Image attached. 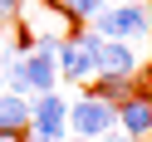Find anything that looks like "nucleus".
Returning a JSON list of instances; mask_svg holds the SVG:
<instances>
[{"instance_id": "obj_1", "label": "nucleus", "mask_w": 152, "mask_h": 142, "mask_svg": "<svg viewBox=\"0 0 152 142\" xmlns=\"http://www.w3.org/2000/svg\"><path fill=\"white\" fill-rule=\"evenodd\" d=\"M98 49H103V34L98 30H79V34H69V39L59 44V79H69V83H88L93 74H98Z\"/></svg>"}, {"instance_id": "obj_7", "label": "nucleus", "mask_w": 152, "mask_h": 142, "mask_svg": "<svg viewBox=\"0 0 152 142\" xmlns=\"http://www.w3.org/2000/svg\"><path fill=\"white\" fill-rule=\"evenodd\" d=\"M137 69H142V59L132 54V44H123V39H103V49H98V74L137 79Z\"/></svg>"}, {"instance_id": "obj_2", "label": "nucleus", "mask_w": 152, "mask_h": 142, "mask_svg": "<svg viewBox=\"0 0 152 142\" xmlns=\"http://www.w3.org/2000/svg\"><path fill=\"white\" fill-rule=\"evenodd\" d=\"M93 30H98L103 39H123V44L147 39L152 34V10L137 5V0H118V5H108V10L93 20Z\"/></svg>"}, {"instance_id": "obj_13", "label": "nucleus", "mask_w": 152, "mask_h": 142, "mask_svg": "<svg viewBox=\"0 0 152 142\" xmlns=\"http://www.w3.org/2000/svg\"><path fill=\"white\" fill-rule=\"evenodd\" d=\"M10 54V30H5V20H0V59Z\"/></svg>"}, {"instance_id": "obj_16", "label": "nucleus", "mask_w": 152, "mask_h": 142, "mask_svg": "<svg viewBox=\"0 0 152 142\" xmlns=\"http://www.w3.org/2000/svg\"><path fill=\"white\" fill-rule=\"evenodd\" d=\"M64 142H93V137H64Z\"/></svg>"}, {"instance_id": "obj_15", "label": "nucleus", "mask_w": 152, "mask_h": 142, "mask_svg": "<svg viewBox=\"0 0 152 142\" xmlns=\"http://www.w3.org/2000/svg\"><path fill=\"white\" fill-rule=\"evenodd\" d=\"M25 142H54V137H39V132H25Z\"/></svg>"}, {"instance_id": "obj_11", "label": "nucleus", "mask_w": 152, "mask_h": 142, "mask_svg": "<svg viewBox=\"0 0 152 142\" xmlns=\"http://www.w3.org/2000/svg\"><path fill=\"white\" fill-rule=\"evenodd\" d=\"M0 83H5V93H30V88H25V69H20V59H15V54H5V59H0Z\"/></svg>"}, {"instance_id": "obj_9", "label": "nucleus", "mask_w": 152, "mask_h": 142, "mask_svg": "<svg viewBox=\"0 0 152 142\" xmlns=\"http://www.w3.org/2000/svg\"><path fill=\"white\" fill-rule=\"evenodd\" d=\"M132 88H137V79H118V74H93V98H103V103H123Z\"/></svg>"}, {"instance_id": "obj_3", "label": "nucleus", "mask_w": 152, "mask_h": 142, "mask_svg": "<svg viewBox=\"0 0 152 142\" xmlns=\"http://www.w3.org/2000/svg\"><path fill=\"white\" fill-rule=\"evenodd\" d=\"M69 127L79 137H103V132H118V103H103L93 93H83L79 103H69Z\"/></svg>"}, {"instance_id": "obj_10", "label": "nucleus", "mask_w": 152, "mask_h": 142, "mask_svg": "<svg viewBox=\"0 0 152 142\" xmlns=\"http://www.w3.org/2000/svg\"><path fill=\"white\" fill-rule=\"evenodd\" d=\"M59 5H64V15H69V20H88V25L108 10V0H59Z\"/></svg>"}, {"instance_id": "obj_18", "label": "nucleus", "mask_w": 152, "mask_h": 142, "mask_svg": "<svg viewBox=\"0 0 152 142\" xmlns=\"http://www.w3.org/2000/svg\"><path fill=\"white\" fill-rule=\"evenodd\" d=\"M0 142H5V137H0Z\"/></svg>"}, {"instance_id": "obj_12", "label": "nucleus", "mask_w": 152, "mask_h": 142, "mask_svg": "<svg viewBox=\"0 0 152 142\" xmlns=\"http://www.w3.org/2000/svg\"><path fill=\"white\" fill-rule=\"evenodd\" d=\"M25 15V0H0V20H20Z\"/></svg>"}, {"instance_id": "obj_17", "label": "nucleus", "mask_w": 152, "mask_h": 142, "mask_svg": "<svg viewBox=\"0 0 152 142\" xmlns=\"http://www.w3.org/2000/svg\"><path fill=\"white\" fill-rule=\"evenodd\" d=\"M5 142H25V137H5Z\"/></svg>"}, {"instance_id": "obj_5", "label": "nucleus", "mask_w": 152, "mask_h": 142, "mask_svg": "<svg viewBox=\"0 0 152 142\" xmlns=\"http://www.w3.org/2000/svg\"><path fill=\"white\" fill-rule=\"evenodd\" d=\"M118 127L128 137H152V88H132L118 103Z\"/></svg>"}, {"instance_id": "obj_8", "label": "nucleus", "mask_w": 152, "mask_h": 142, "mask_svg": "<svg viewBox=\"0 0 152 142\" xmlns=\"http://www.w3.org/2000/svg\"><path fill=\"white\" fill-rule=\"evenodd\" d=\"M25 132H30L25 93H0V137H25Z\"/></svg>"}, {"instance_id": "obj_4", "label": "nucleus", "mask_w": 152, "mask_h": 142, "mask_svg": "<svg viewBox=\"0 0 152 142\" xmlns=\"http://www.w3.org/2000/svg\"><path fill=\"white\" fill-rule=\"evenodd\" d=\"M30 132L64 142L69 137V98H59V93H34V103H30Z\"/></svg>"}, {"instance_id": "obj_14", "label": "nucleus", "mask_w": 152, "mask_h": 142, "mask_svg": "<svg viewBox=\"0 0 152 142\" xmlns=\"http://www.w3.org/2000/svg\"><path fill=\"white\" fill-rule=\"evenodd\" d=\"M113 142H147V137H128V132H113Z\"/></svg>"}, {"instance_id": "obj_6", "label": "nucleus", "mask_w": 152, "mask_h": 142, "mask_svg": "<svg viewBox=\"0 0 152 142\" xmlns=\"http://www.w3.org/2000/svg\"><path fill=\"white\" fill-rule=\"evenodd\" d=\"M20 69H25V88L30 93H54V83H59V59H54V49L20 54Z\"/></svg>"}]
</instances>
